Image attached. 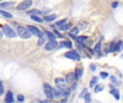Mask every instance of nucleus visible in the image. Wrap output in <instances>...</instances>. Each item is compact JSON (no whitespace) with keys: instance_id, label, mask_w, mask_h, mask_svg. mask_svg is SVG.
<instances>
[{"instance_id":"obj_18","label":"nucleus","mask_w":123,"mask_h":103,"mask_svg":"<svg viewBox=\"0 0 123 103\" xmlns=\"http://www.w3.org/2000/svg\"><path fill=\"white\" fill-rule=\"evenodd\" d=\"M122 41H118L117 43H116V45H115V47H113V51L112 52H119V49H120V47H122Z\"/></svg>"},{"instance_id":"obj_25","label":"nucleus","mask_w":123,"mask_h":103,"mask_svg":"<svg viewBox=\"0 0 123 103\" xmlns=\"http://www.w3.org/2000/svg\"><path fill=\"white\" fill-rule=\"evenodd\" d=\"M44 33L47 34V37L50 39V41H51V40H55V36H54L53 32H51V31H45Z\"/></svg>"},{"instance_id":"obj_15","label":"nucleus","mask_w":123,"mask_h":103,"mask_svg":"<svg viewBox=\"0 0 123 103\" xmlns=\"http://www.w3.org/2000/svg\"><path fill=\"white\" fill-rule=\"evenodd\" d=\"M74 80H76V75H74V73H72V72H70V73H68L67 75H66V81L67 82H72Z\"/></svg>"},{"instance_id":"obj_14","label":"nucleus","mask_w":123,"mask_h":103,"mask_svg":"<svg viewBox=\"0 0 123 103\" xmlns=\"http://www.w3.org/2000/svg\"><path fill=\"white\" fill-rule=\"evenodd\" d=\"M0 14H1V16L4 17V18H12L13 17V15L11 14V13L6 12V11H3V10H0Z\"/></svg>"},{"instance_id":"obj_38","label":"nucleus","mask_w":123,"mask_h":103,"mask_svg":"<svg viewBox=\"0 0 123 103\" xmlns=\"http://www.w3.org/2000/svg\"><path fill=\"white\" fill-rule=\"evenodd\" d=\"M31 103H42V101H40V100H35V101H32Z\"/></svg>"},{"instance_id":"obj_3","label":"nucleus","mask_w":123,"mask_h":103,"mask_svg":"<svg viewBox=\"0 0 123 103\" xmlns=\"http://www.w3.org/2000/svg\"><path fill=\"white\" fill-rule=\"evenodd\" d=\"M2 33L6 34L8 38H16L17 34L15 33V31L8 25H4L2 26Z\"/></svg>"},{"instance_id":"obj_31","label":"nucleus","mask_w":123,"mask_h":103,"mask_svg":"<svg viewBox=\"0 0 123 103\" xmlns=\"http://www.w3.org/2000/svg\"><path fill=\"white\" fill-rule=\"evenodd\" d=\"M84 100H85V103H90V102H91V95H90V93H87V95L85 96Z\"/></svg>"},{"instance_id":"obj_6","label":"nucleus","mask_w":123,"mask_h":103,"mask_svg":"<svg viewBox=\"0 0 123 103\" xmlns=\"http://www.w3.org/2000/svg\"><path fill=\"white\" fill-rule=\"evenodd\" d=\"M27 28H28V30L30 31V33L34 34V36H36V37H38L39 39L44 38V36H43V32L41 31V30H39L38 28L36 27V26H28Z\"/></svg>"},{"instance_id":"obj_8","label":"nucleus","mask_w":123,"mask_h":103,"mask_svg":"<svg viewBox=\"0 0 123 103\" xmlns=\"http://www.w3.org/2000/svg\"><path fill=\"white\" fill-rule=\"evenodd\" d=\"M4 102H6V103H13V102H14V97H13L12 91H8V92H6Z\"/></svg>"},{"instance_id":"obj_12","label":"nucleus","mask_w":123,"mask_h":103,"mask_svg":"<svg viewBox=\"0 0 123 103\" xmlns=\"http://www.w3.org/2000/svg\"><path fill=\"white\" fill-rule=\"evenodd\" d=\"M55 84L58 88H61V87L63 88L65 86V80H63V78H55Z\"/></svg>"},{"instance_id":"obj_33","label":"nucleus","mask_w":123,"mask_h":103,"mask_svg":"<svg viewBox=\"0 0 123 103\" xmlns=\"http://www.w3.org/2000/svg\"><path fill=\"white\" fill-rule=\"evenodd\" d=\"M100 77L102 78H107L108 77V73H107V72H100Z\"/></svg>"},{"instance_id":"obj_1","label":"nucleus","mask_w":123,"mask_h":103,"mask_svg":"<svg viewBox=\"0 0 123 103\" xmlns=\"http://www.w3.org/2000/svg\"><path fill=\"white\" fill-rule=\"evenodd\" d=\"M17 36H19L23 39H29L31 37V33L28 30V28L23 27V26H18L17 27Z\"/></svg>"},{"instance_id":"obj_39","label":"nucleus","mask_w":123,"mask_h":103,"mask_svg":"<svg viewBox=\"0 0 123 103\" xmlns=\"http://www.w3.org/2000/svg\"><path fill=\"white\" fill-rule=\"evenodd\" d=\"M42 103H48V101L47 100H44V101H42Z\"/></svg>"},{"instance_id":"obj_23","label":"nucleus","mask_w":123,"mask_h":103,"mask_svg":"<svg viewBox=\"0 0 123 103\" xmlns=\"http://www.w3.org/2000/svg\"><path fill=\"white\" fill-rule=\"evenodd\" d=\"M79 31H80V30H79V28H78V27L72 28V29H71V33H70V37L74 38V36H76V34H78V33H79Z\"/></svg>"},{"instance_id":"obj_17","label":"nucleus","mask_w":123,"mask_h":103,"mask_svg":"<svg viewBox=\"0 0 123 103\" xmlns=\"http://www.w3.org/2000/svg\"><path fill=\"white\" fill-rule=\"evenodd\" d=\"M30 18H31L32 21H35V22H38V23H42V22L44 21V19H43V18H41V17H39L38 15H31V16H30Z\"/></svg>"},{"instance_id":"obj_22","label":"nucleus","mask_w":123,"mask_h":103,"mask_svg":"<svg viewBox=\"0 0 123 103\" xmlns=\"http://www.w3.org/2000/svg\"><path fill=\"white\" fill-rule=\"evenodd\" d=\"M67 24V19H63V21H60V22H57V23L55 24V26L56 27H58V28H61V27H63L64 25H66Z\"/></svg>"},{"instance_id":"obj_16","label":"nucleus","mask_w":123,"mask_h":103,"mask_svg":"<svg viewBox=\"0 0 123 103\" xmlns=\"http://www.w3.org/2000/svg\"><path fill=\"white\" fill-rule=\"evenodd\" d=\"M82 73H83V70L81 69V68H77L76 73H74V75H76V80H79V78L82 76Z\"/></svg>"},{"instance_id":"obj_4","label":"nucleus","mask_w":123,"mask_h":103,"mask_svg":"<svg viewBox=\"0 0 123 103\" xmlns=\"http://www.w3.org/2000/svg\"><path fill=\"white\" fill-rule=\"evenodd\" d=\"M65 57L66 58H69L70 60H74V61H80L81 60V56L79 55V53L76 52V51L66 52L65 53Z\"/></svg>"},{"instance_id":"obj_13","label":"nucleus","mask_w":123,"mask_h":103,"mask_svg":"<svg viewBox=\"0 0 123 103\" xmlns=\"http://www.w3.org/2000/svg\"><path fill=\"white\" fill-rule=\"evenodd\" d=\"M62 47H67V49H71L72 47V44L70 41H64V42H62V44L60 45V49Z\"/></svg>"},{"instance_id":"obj_10","label":"nucleus","mask_w":123,"mask_h":103,"mask_svg":"<svg viewBox=\"0 0 123 103\" xmlns=\"http://www.w3.org/2000/svg\"><path fill=\"white\" fill-rule=\"evenodd\" d=\"M54 96L55 98H61V97H64V90L61 88H54Z\"/></svg>"},{"instance_id":"obj_19","label":"nucleus","mask_w":123,"mask_h":103,"mask_svg":"<svg viewBox=\"0 0 123 103\" xmlns=\"http://www.w3.org/2000/svg\"><path fill=\"white\" fill-rule=\"evenodd\" d=\"M97 83H98V77L94 76V77H92V80H91V83H90V86H91V87H94V86H96V85H98Z\"/></svg>"},{"instance_id":"obj_20","label":"nucleus","mask_w":123,"mask_h":103,"mask_svg":"<svg viewBox=\"0 0 123 103\" xmlns=\"http://www.w3.org/2000/svg\"><path fill=\"white\" fill-rule=\"evenodd\" d=\"M14 4V2L11 1V2H3V3H0V8L1 9H4V8H9V6L13 5Z\"/></svg>"},{"instance_id":"obj_7","label":"nucleus","mask_w":123,"mask_h":103,"mask_svg":"<svg viewBox=\"0 0 123 103\" xmlns=\"http://www.w3.org/2000/svg\"><path fill=\"white\" fill-rule=\"evenodd\" d=\"M57 44L58 43L56 40H51L44 45V49H47V51H52V49H54L56 46H57Z\"/></svg>"},{"instance_id":"obj_30","label":"nucleus","mask_w":123,"mask_h":103,"mask_svg":"<svg viewBox=\"0 0 123 103\" xmlns=\"http://www.w3.org/2000/svg\"><path fill=\"white\" fill-rule=\"evenodd\" d=\"M86 37H78V38H77V41H78V42H82L83 43V41H86Z\"/></svg>"},{"instance_id":"obj_24","label":"nucleus","mask_w":123,"mask_h":103,"mask_svg":"<svg viewBox=\"0 0 123 103\" xmlns=\"http://www.w3.org/2000/svg\"><path fill=\"white\" fill-rule=\"evenodd\" d=\"M102 90H104V85H100V84H98V85H96V86H95V88H94V91H95L96 93H97V92H99V91H102Z\"/></svg>"},{"instance_id":"obj_5","label":"nucleus","mask_w":123,"mask_h":103,"mask_svg":"<svg viewBox=\"0 0 123 103\" xmlns=\"http://www.w3.org/2000/svg\"><path fill=\"white\" fill-rule=\"evenodd\" d=\"M31 4H32L31 0H24V1H22L19 4H17L16 10L17 11H25V10H27V9H29L30 6H31Z\"/></svg>"},{"instance_id":"obj_9","label":"nucleus","mask_w":123,"mask_h":103,"mask_svg":"<svg viewBox=\"0 0 123 103\" xmlns=\"http://www.w3.org/2000/svg\"><path fill=\"white\" fill-rule=\"evenodd\" d=\"M110 93L113 96V98H115L116 100H120V91H119V89L112 88L110 90Z\"/></svg>"},{"instance_id":"obj_27","label":"nucleus","mask_w":123,"mask_h":103,"mask_svg":"<svg viewBox=\"0 0 123 103\" xmlns=\"http://www.w3.org/2000/svg\"><path fill=\"white\" fill-rule=\"evenodd\" d=\"M87 93H89V92H87V89H86V88H84L82 91H81V93H80V98H85V96H86Z\"/></svg>"},{"instance_id":"obj_21","label":"nucleus","mask_w":123,"mask_h":103,"mask_svg":"<svg viewBox=\"0 0 123 103\" xmlns=\"http://www.w3.org/2000/svg\"><path fill=\"white\" fill-rule=\"evenodd\" d=\"M100 47H102V43L98 42L97 44L95 45V47H94V53H95V54H99L100 53Z\"/></svg>"},{"instance_id":"obj_34","label":"nucleus","mask_w":123,"mask_h":103,"mask_svg":"<svg viewBox=\"0 0 123 103\" xmlns=\"http://www.w3.org/2000/svg\"><path fill=\"white\" fill-rule=\"evenodd\" d=\"M0 88H1V95L4 93V86H3V82H0Z\"/></svg>"},{"instance_id":"obj_32","label":"nucleus","mask_w":123,"mask_h":103,"mask_svg":"<svg viewBox=\"0 0 123 103\" xmlns=\"http://www.w3.org/2000/svg\"><path fill=\"white\" fill-rule=\"evenodd\" d=\"M24 100H25V98H24V96L23 95H18L17 96V101L18 102H24Z\"/></svg>"},{"instance_id":"obj_35","label":"nucleus","mask_w":123,"mask_h":103,"mask_svg":"<svg viewBox=\"0 0 123 103\" xmlns=\"http://www.w3.org/2000/svg\"><path fill=\"white\" fill-rule=\"evenodd\" d=\"M90 68H91V71H95L96 70V65H94V63H92V65H90Z\"/></svg>"},{"instance_id":"obj_36","label":"nucleus","mask_w":123,"mask_h":103,"mask_svg":"<svg viewBox=\"0 0 123 103\" xmlns=\"http://www.w3.org/2000/svg\"><path fill=\"white\" fill-rule=\"evenodd\" d=\"M54 33H55L56 36L58 37V38H63V36H62V34H60V32H58V31H56V30H55V31H54Z\"/></svg>"},{"instance_id":"obj_29","label":"nucleus","mask_w":123,"mask_h":103,"mask_svg":"<svg viewBox=\"0 0 123 103\" xmlns=\"http://www.w3.org/2000/svg\"><path fill=\"white\" fill-rule=\"evenodd\" d=\"M45 43V38H42V39H39V41H38V45L39 46H42L43 44Z\"/></svg>"},{"instance_id":"obj_37","label":"nucleus","mask_w":123,"mask_h":103,"mask_svg":"<svg viewBox=\"0 0 123 103\" xmlns=\"http://www.w3.org/2000/svg\"><path fill=\"white\" fill-rule=\"evenodd\" d=\"M111 6H112L113 9H116V8H117V6H118V2H113V3L111 4Z\"/></svg>"},{"instance_id":"obj_11","label":"nucleus","mask_w":123,"mask_h":103,"mask_svg":"<svg viewBox=\"0 0 123 103\" xmlns=\"http://www.w3.org/2000/svg\"><path fill=\"white\" fill-rule=\"evenodd\" d=\"M57 18V15L56 14H51V15H45L44 17H43V19H44L45 22H53L55 21V19Z\"/></svg>"},{"instance_id":"obj_26","label":"nucleus","mask_w":123,"mask_h":103,"mask_svg":"<svg viewBox=\"0 0 123 103\" xmlns=\"http://www.w3.org/2000/svg\"><path fill=\"white\" fill-rule=\"evenodd\" d=\"M71 24H66V25H64L63 27H61L60 29L62 30V31H67V30H69L70 28H71Z\"/></svg>"},{"instance_id":"obj_2","label":"nucleus","mask_w":123,"mask_h":103,"mask_svg":"<svg viewBox=\"0 0 123 103\" xmlns=\"http://www.w3.org/2000/svg\"><path fill=\"white\" fill-rule=\"evenodd\" d=\"M43 90H44V93H45L48 99L52 100L53 98H55V96H54V88L52 86H50L48 83H44V84H43Z\"/></svg>"},{"instance_id":"obj_28","label":"nucleus","mask_w":123,"mask_h":103,"mask_svg":"<svg viewBox=\"0 0 123 103\" xmlns=\"http://www.w3.org/2000/svg\"><path fill=\"white\" fill-rule=\"evenodd\" d=\"M69 96H70V89H68V88L64 89V97H65V98H68Z\"/></svg>"}]
</instances>
